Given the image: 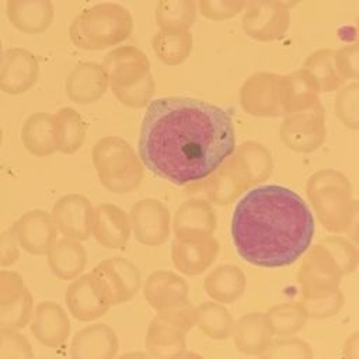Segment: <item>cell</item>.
<instances>
[{
  "label": "cell",
  "mask_w": 359,
  "mask_h": 359,
  "mask_svg": "<svg viewBox=\"0 0 359 359\" xmlns=\"http://www.w3.org/2000/svg\"><path fill=\"white\" fill-rule=\"evenodd\" d=\"M234 147L231 112L189 97L150 101L137 142L144 168L177 187L203 182Z\"/></svg>",
  "instance_id": "cell-1"
},
{
  "label": "cell",
  "mask_w": 359,
  "mask_h": 359,
  "mask_svg": "<svg viewBox=\"0 0 359 359\" xmlns=\"http://www.w3.org/2000/svg\"><path fill=\"white\" fill-rule=\"evenodd\" d=\"M230 231L243 261L261 268H282L309 250L316 224L297 192L268 184L247 189L233 210Z\"/></svg>",
  "instance_id": "cell-2"
},
{
  "label": "cell",
  "mask_w": 359,
  "mask_h": 359,
  "mask_svg": "<svg viewBox=\"0 0 359 359\" xmlns=\"http://www.w3.org/2000/svg\"><path fill=\"white\" fill-rule=\"evenodd\" d=\"M306 196L320 224L330 233L349 230L356 220L358 202L349 178L334 168L311 174L306 184Z\"/></svg>",
  "instance_id": "cell-3"
},
{
  "label": "cell",
  "mask_w": 359,
  "mask_h": 359,
  "mask_svg": "<svg viewBox=\"0 0 359 359\" xmlns=\"http://www.w3.org/2000/svg\"><path fill=\"white\" fill-rule=\"evenodd\" d=\"M133 31L130 11L118 3H98L73 18L72 43L83 50H102L126 41Z\"/></svg>",
  "instance_id": "cell-4"
},
{
  "label": "cell",
  "mask_w": 359,
  "mask_h": 359,
  "mask_svg": "<svg viewBox=\"0 0 359 359\" xmlns=\"http://www.w3.org/2000/svg\"><path fill=\"white\" fill-rule=\"evenodd\" d=\"M91 160L101 185L112 194H129L142 184L144 165L123 137L98 139L93 146Z\"/></svg>",
  "instance_id": "cell-5"
},
{
  "label": "cell",
  "mask_w": 359,
  "mask_h": 359,
  "mask_svg": "<svg viewBox=\"0 0 359 359\" xmlns=\"http://www.w3.org/2000/svg\"><path fill=\"white\" fill-rule=\"evenodd\" d=\"M195 327V307L188 302L180 307L157 311L149 323L144 346L153 358H181L187 351V334Z\"/></svg>",
  "instance_id": "cell-6"
},
{
  "label": "cell",
  "mask_w": 359,
  "mask_h": 359,
  "mask_svg": "<svg viewBox=\"0 0 359 359\" xmlns=\"http://www.w3.org/2000/svg\"><path fill=\"white\" fill-rule=\"evenodd\" d=\"M303 255L297 271L302 300L321 299L341 289V279L344 276L332 257L320 243L313 247L310 245Z\"/></svg>",
  "instance_id": "cell-7"
},
{
  "label": "cell",
  "mask_w": 359,
  "mask_h": 359,
  "mask_svg": "<svg viewBox=\"0 0 359 359\" xmlns=\"http://www.w3.org/2000/svg\"><path fill=\"white\" fill-rule=\"evenodd\" d=\"M243 111L252 116L276 118L285 115L282 74L258 72L244 80L238 94Z\"/></svg>",
  "instance_id": "cell-8"
},
{
  "label": "cell",
  "mask_w": 359,
  "mask_h": 359,
  "mask_svg": "<svg viewBox=\"0 0 359 359\" xmlns=\"http://www.w3.org/2000/svg\"><path fill=\"white\" fill-rule=\"evenodd\" d=\"M327 136L323 105L286 114L280 126L279 137L282 143L296 153H313L318 150Z\"/></svg>",
  "instance_id": "cell-9"
},
{
  "label": "cell",
  "mask_w": 359,
  "mask_h": 359,
  "mask_svg": "<svg viewBox=\"0 0 359 359\" xmlns=\"http://www.w3.org/2000/svg\"><path fill=\"white\" fill-rule=\"evenodd\" d=\"M91 273L111 306L132 300L142 285L137 266L119 255L102 259L91 269Z\"/></svg>",
  "instance_id": "cell-10"
},
{
  "label": "cell",
  "mask_w": 359,
  "mask_h": 359,
  "mask_svg": "<svg viewBox=\"0 0 359 359\" xmlns=\"http://www.w3.org/2000/svg\"><path fill=\"white\" fill-rule=\"evenodd\" d=\"M241 27L254 41H279L290 27V8L272 0H254L244 10Z\"/></svg>",
  "instance_id": "cell-11"
},
{
  "label": "cell",
  "mask_w": 359,
  "mask_h": 359,
  "mask_svg": "<svg viewBox=\"0 0 359 359\" xmlns=\"http://www.w3.org/2000/svg\"><path fill=\"white\" fill-rule=\"evenodd\" d=\"M34 310L32 294L22 276L10 269L0 271V328L21 330Z\"/></svg>",
  "instance_id": "cell-12"
},
{
  "label": "cell",
  "mask_w": 359,
  "mask_h": 359,
  "mask_svg": "<svg viewBox=\"0 0 359 359\" xmlns=\"http://www.w3.org/2000/svg\"><path fill=\"white\" fill-rule=\"evenodd\" d=\"M223 163L245 191L268 181L273 171L271 151L255 140L241 142Z\"/></svg>",
  "instance_id": "cell-13"
},
{
  "label": "cell",
  "mask_w": 359,
  "mask_h": 359,
  "mask_svg": "<svg viewBox=\"0 0 359 359\" xmlns=\"http://www.w3.org/2000/svg\"><path fill=\"white\" fill-rule=\"evenodd\" d=\"M129 222L135 238L143 245H161L171 233V215L167 206L156 198L135 202L129 212Z\"/></svg>",
  "instance_id": "cell-14"
},
{
  "label": "cell",
  "mask_w": 359,
  "mask_h": 359,
  "mask_svg": "<svg viewBox=\"0 0 359 359\" xmlns=\"http://www.w3.org/2000/svg\"><path fill=\"white\" fill-rule=\"evenodd\" d=\"M219 254V243L212 234L175 236L171 261L180 273L195 276L209 269Z\"/></svg>",
  "instance_id": "cell-15"
},
{
  "label": "cell",
  "mask_w": 359,
  "mask_h": 359,
  "mask_svg": "<svg viewBox=\"0 0 359 359\" xmlns=\"http://www.w3.org/2000/svg\"><path fill=\"white\" fill-rule=\"evenodd\" d=\"M111 90L135 86L151 73L146 53L135 45H121L104 56L102 63Z\"/></svg>",
  "instance_id": "cell-16"
},
{
  "label": "cell",
  "mask_w": 359,
  "mask_h": 359,
  "mask_svg": "<svg viewBox=\"0 0 359 359\" xmlns=\"http://www.w3.org/2000/svg\"><path fill=\"white\" fill-rule=\"evenodd\" d=\"M39 79L38 57L28 49L10 48L0 62V91L8 95L28 93Z\"/></svg>",
  "instance_id": "cell-17"
},
{
  "label": "cell",
  "mask_w": 359,
  "mask_h": 359,
  "mask_svg": "<svg viewBox=\"0 0 359 359\" xmlns=\"http://www.w3.org/2000/svg\"><path fill=\"white\" fill-rule=\"evenodd\" d=\"M57 231L63 237L84 241L90 238L93 229L94 206L80 194H69L59 198L50 212Z\"/></svg>",
  "instance_id": "cell-18"
},
{
  "label": "cell",
  "mask_w": 359,
  "mask_h": 359,
  "mask_svg": "<svg viewBox=\"0 0 359 359\" xmlns=\"http://www.w3.org/2000/svg\"><path fill=\"white\" fill-rule=\"evenodd\" d=\"M20 247L32 255H45L57 240V227L49 212L32 209L21 215L13 224Z\"/></svg>",
  "instance_id": "cell-19"
},
{
  "label": "cell",
  "mask_w": 359,
  "mask_h": 359,
  "mask_svg": "<svg viewBox=\"0 0 359 359\" xmlns=\"http://www.w3.org/2000/svg\"><path fill=\"white\" fill-rule=\"evenodd\" d=\"M65 302L69 313L83 323L102 317L112 307L91 272L72 280L66 289Z\"/></svg>",
  "instance_id": "cell-20"
},
{
  "label": "cell",
  "mask_w": 359,
  "mask_h": 359,
  "mask_svg": "<svg viewBox=\"0 0 359 359\" xmlns=\"http://www.w3.org/2000/svg\"><path fill=\"white\" fill-rule=\"evenodd\" d=\"M109 87L108 76L102 65L95 62H81L67 74L65 91L67 98L80 105L100 101Z\"/></svg>",
  "instance_id": "cell-21"
},
{
  "label": "cell",
  "mask_w": 359,
  "mask_h": 359,
  "mask_svg": "<svg viewBox=\"0 0 359 359\" xmlns=\"http://www.w3.org/2000/svg\"><path fill=\"white\" fill-rule=\"evenodd\" d=\"M28 324L34 338L48 348L62 346L70 337L72 327L66 310L50 300L41 302L34 307Z\"/></svg>",
  "instance_id": "cell-22"
},
{
  "label": "cell",
  "mask_w": 359,
  "mask_h": 359,
  "mask_svg": "<svg viewBox=\"0 0 359 359\" xmlns=\"http://www.w3.org/2000/svg\"><path fill=\"white\" fill-rule=\"evenodd\" d=\"M146 302L156 311L180 307L189 302V287L187 280L174 271L160 269L151 272L144 285Z\"/></svg>",
  "instance_id": "cell-23"
},
{
  "label": "cell",
  "mask_w": 359,
  "mask_h": 359,
  "mask_svg": "<svg viewBox=\"0 0 359 359\" xmlns=\"http://www.w3.org/2000/svg\"><path fill=\"white\" fill-rule=\"evenodd\" d=\"M129 215L114 203H100L94 208L91 236L109 250H123L130 238Z\"/></svg>",
  "instance_id": "cell-24"
},
{
  "label": "cell",
  "mask_w": 359,
  "mask_h": 359,
  "mask_svg": "<svg viewBox=\"0 0 359 359\" xmlns=\"http://www.w3.org/2000/svg\"><path fill=\"white\" fill-rule=\"evenodd\" d=\"M119 342L115 330L105 323H95L77 331L70 344L74 359H111L115 358Z\"/></svg>",
  "instance_id": "cell-25"
},
{
  "label": "cell",
  "mask_w": 359,
  "mask_h": 359,
  "mask_svg": "<svg viewBox=\"0 0 359 359\" xmlns=\"http://www.w3.org/2000/svg\"><path fill=\"white\" fill-rule=\"evenodd\" d=\"M6 14L15 29L27 35H36L52 25L55 7L52 0H7Z\"/></svg>",
  "instance_id": "cell-26"
},
{
  "label": "cell",
  "mask_w": 359,
  "mask_h": 359,
  "mask_svg": "<svg viewBox=\"0 0 359 359\" xmlns=\"http://www.w3.org/2000/svg\"><path fill=\"white\" fill-rule=\"evenodd\" d=\"M217 219L213 205L208 199L191 198L184 201L171 220L174 236L213 234Z\"/></svg>",
  "instance_id": "cell-27"
},
{
  "label": "cell",
  "mask_w": 359,
  "mask_h": 359,
  "mask_svg": "<svg viewBox=\"0 0 359 359\" xmlns=\"http://www.w3.org/2000/svg\"><path fill=\"white\" fill-rule=\"evenodd\" d=\"M46 261L50 272L60 280H73L87 265V251L80 240L63 237L48 250Z\"/></svg>",
  "instance_id": "cell-28"
},
{
  "label": "cell",
  "mask_w": 359,
  "mask_h": 359,
  "mask_svg": "<svg viewBox=\"0 0 359 359\" xmlns=\"http://www.w3.org/2000/svg\"><path fill=\"white\" fill-rule=\"evenodd\" d=\"M231 337L238 352L255 356H261L273 338L265 313L261 311L247 313L234 321Z\"/></svg>",
  "instance_id": "cell-29"
},
{
  "label": "cell",
  "mask_w": 359,
  "mask_h": 359,
  "mask_svg": "<svg viewBox=\"0 0 359 359\" xmlns=\"http://www.w3.org/2000/svg\"><path fill=\"white\" fill-rule=\"evenodd\" d=\"M282 84L285 115L313 109L321 105L318 86L304 67L282 74Z\"/></svg>",
  "instance_id": "cell-30"
},
{
  "label": "cell",
  "mask_w": 359,
  "mask_h": 359,
  "mask_svg": "<svg viewBox=\"0 0 359 359\" xmlns=\"http://www.w3.org/2000/svg\"><path fill=\"white\" fill-rule=\"evenodd\" d=\"M247 286L243 269L233 264H222L213 268L203 280L206 294L219 303L230 304L238 300Z\"/></svg>",
  "instance_id": "cell-31"
},
{
  "label": "cell",
  "mask_w": 359,
  "mask_h": 359,
  "mask_svg": "<svg viewBox=\"0 0 359 359\" xmlns=\"http://www.w3.org/2000/svg\"><path fill=\"white\" fill-rule=\"evenodd\" d=\"M86 122L72 107H63L53 115L55 149L62 154L77 153L86 140Z\"/></svg>",
  "instance_id": "cell-32"
},
{
  "label": "cell",
  "mask_w": 359,
  "mask_h": 359,
  "mask_svg": "<svg viewBox=\"0 0 359 359\" xmlns=\"http://www.w3.org/2000/svg\"><path fill=\"white\" fill-rule=\"evenodd\" d=\"M21 142L24 147L36 157L52 156L56 151L53 115L49 112H35L29 115L21 128Z\"/></svg>",
  "instance_id": "cell-33"
},
{
  "label": "cell",
  "mask_w": 359,
  "mask_h": 359,
  "mask_svg": "<svg viewBox=\"0 0 359 359\" xmlns=\"http://www.w3.org/2000/svg\"><path fill=\"white\" fill-rule=\"evenodd\" d=\"M154 20L160 31H189L196 20L195 0H157Z\"/></svg>",
  "instance_id": "cell-34"
},
{
  "label": "cell",
  "mask_w": 359,
  "mask_h": 359,
  "mask_svg": "<svg viewBox=\"0 0 359 359\" xmlns=\"http://www.w3.org/2000/svg\"><path fill=\"white\" fill-rule=\"evenodd\" d=\"M234 318L223 303L206 300L195 307V325L209 338L227 339L231 335Z\"/></svg>",
  "instance_id": "cell-35"
},
{
  "label": "cell",
  "mask_w": 359,
  "mask_h": 359,
  "mask_svg": "<svg viewBox=\"0 0 359 359\" xmlns=\"http://www.w3.org/2000/svg\"><path fill=\"white\" fill-rule=\"evenodd\" d=\"M273 337H293L306 325L309 316L302 300L278 303L265 313Z\"/></svg>",
  "instance_id": "cell-36"
},
{
  "label": "cell",
  "mask_w": 359,
  "mask_h": 359,
  "mask_svg": "<svg viewBox=\"0 0 359 359\" xmlns=\"http://www.w3.org/2000/svg\"><path fill=\"white\" fill-rule=\"evenodd\" d=\"M151 48L161 63L178 66L189 57L194 48V36L191 31L165 32L158 29L151 38Z\"/></svg>",
  "instance_id": "cell-37"
},
{
  "label": "cell",
  "mask_w": 359,
  "mask_h": 359,
  "mask_svg": "<svg viewBox=\"0 0 359 359\" xmlns=\"http://www.w3.org/2000/svg\"><path fill=\"white\" fill-rule=\"evenodd\" d=\"M202 184L208 201L217 206H229L245 192L243 185L224 163H222L220 167L216 168Z\"/></svg>",
  "instance_id": "cell-38"
},
{
  "label": "cell",
  "mask_w": 359,
  "mask_h": 359,
  "mask_svg": "<svg viewBox=\"0 0 359 359\" xmlns=\"http://www.w3.org/2000/svg\"><path fill=\"white\" fill-rule=\"evenodd\" d=\"M302 67L313 76L320 93H332L345 84L334 65V49L323 48L311 52Z\"/></svg>",
  "instance_id": "cell-39"
},
{
  "label": "cell",
  "mask_w": 359,
  "mask_h": 359,
  "mask_svg": "<svg viewBox=\"0 0 359 359\" xmlns=\"http://www.w3.org/2000/svg\"><path fill=\"white\" fill-rule=\"evenodd\" d=\"M334 112L344 126L351 130L359 128V84L356 80L338 88L334 100Z\"/></svg>",
  "instance_id": "cell-40"
},
{
  "label": "cell",
  "mask_w": 359,
  "mask_h": 359,
  "mask_svg": "<svg viewBox=\"0 0 359 359\" xmlns=\"http://www.w3.org/2000/svg\"><path fill=\"white\" fill-rule=\"evenodd\" d=\"M320 244L332 257L342 276L351 275L356 271L358 261H359V251L349 238L334 234L323 238Z\"/></svg>",
  "instance_id": "cell-41"
},
{
  "label": "cell",
  "mask_w": 359,
  "mask_h": 359,
  "mask_svg": "<svg viewBox=\"0 0 359 359\" xmlns=\"http://www.w3.org/2000/svg\"><path fill=\"white\" fill-rule=\"evenodd\" d=\"M261 356L266 359H310L313 358V351L311 346L300 338L280 337L279 339L272 338Z\"/></svg>",
  "instance_id": "cell-42"
},
{
  "label": "cell",
  "mask_w": 359,
  "mask_h": 359,
  "mask_svg": "<svg viewBox=\"0 0 359 359\" xmlns=\"http://www.w3.org/2000/svg\"><path fill=\"white\" fill-rule=\"evenodd\" d=\"M156 91V83L153 79V74L150 73L143 80L136 83L135 86L126 87V88H116L112 90L115 98L128 108H144L151 101Z\"/></svg>",
  "instance_id": "cell-43"
},
{
  "label": "cell",
  "mask_w": 359,
  "mask_h": 359,
  "mask_svg": "<svg viewBox=\"0 0 359 359\" xmlns=\"http://www.w3.org/2000/svg\"><path fill=\"white\" fill-rule=\"evenodd\" d=\"M202 17L210 21H224L244 11L254 0H195Z\"/></svg>",
  "instance_id": "cell-44"
},
{
  "label": "cell",
  "mask_w": 359,
  "mask_h": 359,
  "mask_svg": "<svg viewBox=\"0 0 359 359\" xmlns=\"http://www.w3.org/2000/svg\"><path fill=\"white\" fill-rule=\"evenodd\" d=\"M32 346L20 330L0 328V359H29Z\"/></svg>",
  "instance_id": "cell-45"
},
{
  "label": "cell",
  "mask_w": 359,
  "mask_h": 359,
  "mask_svg": "<svg viewBox=\"0 0 359 359\" xmlns=\"http://www.w3.org/2000/svg\"><path fill=\"white\" fill-rule=\"evenodd\" d=\"M334 65L344 81L358 80L359 76V46L356 42L344 45L334 50Z\"/></svg>",
  "instance_id": "cell-46"
},
{
  "label": "cell",
  "mask_w": 359,
  "mask_h": 359,
  "mask_svg": "<svg viewBox=\"0 0 359 359\" xmlns=\"http://www.w3.org/2000/svg\"><path fill=\"white\" fill-rule=\"evenodd\" d=\"M302 302L307 310L309 318L324 320V318H331L341 311L344 306V293L339 289L330 296L314 299V300H302Z\"/></svg>",
  "instance_id": "cell-47"
},
{
  "label": "cell",
  "mask_w": 359,
  "mask_h": 359,
  "mask_svg": "<svg viewBox=\"0 0 359 359\" xmlns=\"http://www.w3.org/2000/svg\"><path fill=\"white\" fill-rule=\"evenodd\" d=\"M21 257V247L17 241L13 226L0 233V266L14 265Z\"/></svg>",
  "instance_id": "cell-48"
},
{
  "label": "cell",
  "mask_w": 359,
  "mask_h": 359,
  "mask_svg": "<svg viewBox=\"0 0 359 359\" xmlns=\"http://www.w3.org/2000/svg\"><path fill=\"white\" fill-rule=\"evenodd\" d=\"M344 356L356 359L359 356V332H353L345 342Z\"/></svg>",
  "instance_id": "cell-49"
},
{
  "label": "cell",
  "mask_w": 359,
  "mask_h": 359,
  "mask_svg": "<svg viewBox=\"0 0 359 359\" xmlns=\"http://www.w3.org/2000/svg\"><path fill=\"white\" fill-rule=\"evenodd\" d=\"M272 1H276V3H279V4H282V6L287 7V8H292V7L297 6L302 0H272Z\"/></svg>",
  "instance_id": "cell-50"
},
{
  "label": "cell",
  "mask_w": 359,
  "mask_h": 359,
  "mask_svg": "<svg viewBox=\"0 0 359 359\" xmlns=\"http://www.w3.org/2000/svg\"><path fill=\"white\" fill-rule=\"evenodd\" d=\"M3 43H1V41H0V62H1V59H3Z\"/></svg>",
  "instance_id": "cell-51"
},
{
  "label": "cell",
  "mask_w": 359,
  "mask_h": 359,
  "mask_svg": "<svg viewBox=\"0 0 359 359\" xmlns=\"http://www.w3.org/2000/svg\"><path fill=\"white\" fill-rule=\"evenodd\" d=\"M1 143H3V129L0 126V147H1Z\"/></svg>",
  "instance_id": "cell-52"
}]
</instances>
